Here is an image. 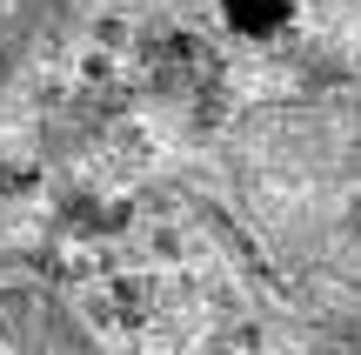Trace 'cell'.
I'll use <instances>...</instances> for the list:
<instances>
[{"mask_svg": "<svg viewBox=\"0 0 361 355\" xmlns=\"http://www.w3.org/2000/svg\"><path fill=\"white\" fill-rule=\"evenodd\" d=\"M221 20L241 40H268V34H281L295 20V0H221Z\"/></svg>", "mask_w": 361, "mask_h": 355, "instance_id": "4", "label": "cell"}, {"mask_svg": "<svg viewBox=\"0 0 361 355\" xmlns=\"http://www.w3.org/2000/svg\"><path fill=\"white\" fill-rule=\"evenodd\" d=\"M87 13V0H0V114H7L20 74Z\"/></svg>", "mask_w": 361, "mask_h": 355, "instance_id": "3", "label": "cell"}, {"mask_svg": "<svg viewBox=\"0 0 361 355\" xmlns=\"http://www.w3.org/2000/svg\"><path fill=\"white\" fill-rule=\"evenodd\" d=\"M0 355H101L94 335L34 282L0 289Z\"/></svg>", "mask_w": 361, "mask_h": 355, "instance_id": "2", "label": "cell"}, {"mask_svg": "<svg viewBox=\"0 0 361 355\" xmlns=\"http://www.w3.org/2000/svg\"><path fill=\"white\" fill-rule=\"evenodd\" d=\"M221 195L274 289L361 349V94H295L234 114Z\"/></svg>", "mask_w": 361, "mask_h": 355, "instance_id": "1", "label": "cell"}]
</instances>
